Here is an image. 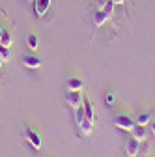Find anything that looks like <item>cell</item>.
Masks as SVG:
<instances>
[{
  "label": "cell",
  "mask_w": 155,
  "mask_h": 157,
  "mask_svg": "<svg viewBox=\"0 0 155 157\" xmlns=\"http://www.w3.org/2000/svg\"><path fill=\"white\" fill-rule=\"evenodd\" d=\"M51 10V0H36L34 2V11L37 17H43Z\"/></svg>",
  "instance_id": "obj_5"
},
{
  "label": "cell",
  "mask_w": 155,
  "mask_h": 157,
  "mask_svg": "<svg viewBox=\"0 0 155 157\" xmlns=\"http://www.w3.org/2000/svg\"><path fill=\"white\" fill-rule=\"evenodd\" d=\"M138 150H140V140H137L134 136H129V139L125 140V153H127V157H137Z\"/></svg>",
  "instance_id": "obj_4"
},
{
  "label": "cell",
  "mask_w": 155,
  "mask_h": 157,
  "mask_svg": "<svg viewBox=\"0 0 155 157\" xmlns=\"http://www.w3.org/2000/svg\"><path fill=\"white\" fill-rule=\"evenodd\" d=\"M11 43H13V37H11V34L9 32H6L4 30V34H2V39H0V45H4V47H11Z\"/></svg>",
  "instance_id": "obj_14"
},
{
  "label": "cell",
  "mask_w": 155,
  "mask_h": 157,
  "mask_svg": "<svg viewBox=\"0 0 155 157\" xmlns=\"http://www.w3.org/2000/svg\"><path fill=\"white\" fill-rule=\"evenodd\" d=\"M26 39H28V47H30L32 51H36L37 45H40V39H37V36H36V34H30Z\"/></svg>",
  "instance_id": "obj_15"
},
{
  "label": "cell",
  "mask_w": 155,
  "mask_h": 157,
  "mask_svg": "<svg viewBox=\"0 0 155 157\" xmlns=\"http://www.w3.org/2000/svg\"><path fill=\"white\" fill-rule=\"evenodd\" d=\"M114 125L118 127V129H123V131L131 133V129L137 125V122H134L131 116H127V114H116L114 116Z\"/></svg>",
  "instance_id": "obj_1"
},
{
  "label": "cell",
  "mask_w": 155,
  "mask_h": 157,
  "mask_svg": "<svg viewBox=\"0 0 155 157\" xmlns=\"http://www.w3.org/2000/svg\"><path fill=\"white\" fill-rule=\"evenodd\" d=\"M151 114L149 112H142V114H138L137 118H134V122H137L138 125H148V124H151Z\"/></svg>",
  "instance_id": "obj_11"
},
{
  "label": "cell",
  "mask_w": 155,
  "mask_h": 157,
  "mask_svg": "<svg viewBox=\"0 0 155 157\" xmlns=\"http://www.w3.org/2000/svg\"><path fill=\"white\" fill-rule=\"evenodd\" d=\"M108 2L110 0H95V6H97V10H105Z\"/></svg>",
  "instance_id": "obj_19"
},
{
  "label": "cell",
  "mask_w": 155,
  "mask_h": 157,
  "mask_svg": "<svg viewBox=\"0 0 155 157\" xmlns=\"http://www.w3.org/2000/svg\"><path fill=\"white\" fill-rule=\"evenodd\" d=\"M112 2H114V4H123L125 0H112Z\"/></svg>",
  "instance_id": "obj_21"
},
{
  "label": "cell",
  "mask_w": 155,
  "mask_h": 157,
  "mask_svg": "<svg viewBox=\"0 0 155 157\" xmlns=\"http://www.w3.org/2000/svg\"><path fill=\"white\" fill-rule=\"evenodd\" d=\"M93 124H95V122H92V120H88V118H84V120H82V124L79 125V129H81V135H90V133L93 131Z\"/></svg>",
  "instance_id": "obj_10"
},
{
  "label": "cell",
  "mask_w": 155,
  "mask_h": 157,
  "mask_svg": "<svg viewBox=\"0 0 155 157\" xmlns=\"http://www.w3.org/2000/svg\"><path fill=\"white\" fill-rule=\"evenodd\" d=\"M23 64H25V67H28V69H37V67L41 66V58L36 56V54H26V56L23 58Z\"/></svg>",
  "instance_id": "obj_6"
},
{
  "label": "cell",
  "mask_w": 155,
  "mask_h": 157,
  "mask_svg": "<svg viewBox=\"0 0 155 157\" xmlns=\"http://www.w3.org/2000/svg\"><path fill=\"white\" fill-rule=\"evenodd\" d=\"M66 88L67 90H82V81H81V78H77V77H73V78L67 81Z\"/></svg>",
  "instance_id": "obj_12"
},
{
  "label": "cell",
  "mask_w": 155,
  "mask_h": 157,
  "mask_svg": "<svg viewBox=\"0 0 155 157\" xmlns=\"http://www.w3.org/2000/svg\"><path fill=\"white\" fill-rule=\"evenodd\" d=\"M108 19H110V15L107 13V11H103V10H97V11H95V15H93V25L95 26H103L107 21H108Z\"/></svg>",
  "instance_id": "obj_8"
},
{
  "label": "cell",
  "mask_w": 155,
  "mask_h": 157,
  "mask_svg": "<svg viewBox=\"0 0 155 157\" xmlns=\"http://www.w3.org/2000/svg\"><path fill=\"white\" fill-rule=\"evenodd\" d=\"M82 107H84L86 118H88V120H92V122H95V114H93V105H92V101H90V99H84V101H82Z\"/></svg>",
  "instance_id": "obj_9"
},
{
  "label": "cell",
  "mask_w": 155,
  "mask_h": 157,
  "mask_svg": "<svg viewBox=\"0 0 155 157\" xmlns=\"http://www.w3.org/2000/svg\"><path fill=\"white\" fill-rule=\"evenodd\" d=\"M105 103H107V105H108V107H112V105H114V103H116V97H114V94H112V92H110V94H107V95H105Z\"/></svg>",
  "instance_id": "obj_18"
},
{
  "label": "cell",
  "mask_w": 155,
  "mask_h": 157,
  "mask_svg": "<svg viewBox=\"0 0 155 157\" xmlns=\"http://www.w3.org/2000/svg\"><path fill=\"white\" fill-rule=\"evenodd\" d=\"M82 90H67L66 92V103L71 107V109H77V107H81L82 105Z\"/></svg>",
  "instance_id": "obj_2"
},
{
  "label": "cell",
  "mask_w": 155,
  "mask_h": 157,
  "mask_svg": "<svg viewBox=\"0 0 155 157\" xmlns=\"http://www.w3.org/2000/svg\"><path fill=\"white\" fill-rule=\"evenodd\" d=\"M0 56L4 58V62H8L9 58H11V54H9V49H8V47H4V45H0Z\"/></svg>",
  "instance_id": "obj_16"
},
{
  "label": "cell",
  "mask_w": 155,
  "mask_h": 157,
  "mask_svg": "<svg viewBox=\"0 0 155 157\" xmlns=\"http://www.w3.org/2000/svg\"><path fill=\"white\" fill-rule=\"evenodd\" d=\"M2 64H4V58H2V56H0V67H2Z\"/></svg>",
  "instance_id": "obj_22"
},
{
  "label": "cell",
  "mask_w": 155,
  "mask_h": 157,
  "mask_svg": "<svg viewBox=\"0 0 155 157\" xmlns=\"http://www.w3.org/2000/svg\"><path fill=\"white\" fill-rule=\"evenodd\" d=\"M151 133L155 135V120H151Z\"/></svg>",
  "instance_id": "obj_20"
},
{
  "label": "cell",
  "mask_w": 155,
  "mask_h": 157,
  "mask_svg": "<svg viewBox=\"0 0 155 157\" xmlns=\"http://www.w3.org/2000/svg\"><path fill=\"white\" fill-rule=\"evenodd\" d=\"M138 155H140V157H149V144H140Z\"/></svg>",
  "instance_id": "obj_17"
},
{
  "label": "cell",
  "mask_w": 155,
  "mask_h": 157,
  "mask_svg": "<svg viewBox=\"0 0 155 157\" xmlns=\"http://www.w3.org/2000/svg\"><path fill=\"white\" fill-rule=\"evenodd\" d=\"M131 136H134L137 140H140V142H144L146 140V136H148V131H146V125H134L133 129H131Z\"/></svg>",
  "instance_id": "obj_7"
},
{
  "label": "cell",
  "mask_w": 155,
  "mask_h": 157,
  "mask_svg": "<svg viewBox=\"0 0 155 157\" xmlns=\"http://www.w3.org/2000/svg\"><path fill=\"white\" fill-rule=\"evenodd\" d=\"M25 136L28 139V142H30V146L34 148V150H41V136L37 135V131L34 129V127H25Z\"/></svg>",
  "instance_id": "obj_3"
},
{
  "label": "cell",
  "mask_w": 155,
  "mask_h": 157,
  "mask_svg": "<svg viewBox=\"0 0 155 157\" xmlns=\"http://www.w3.org/2000/svg\"><path fill=\"white\" fill-rule=\"evenodd\" d=\"M2 34H4V30H2V28H0V39H2Z\"/></svg>",
  "instance_id": "obj_23"
},
{
  "label": "cell",
  "mask_w": 155,
  "mask_h": 157,
  "mask_svg": "<svg viewBox=\"0 0 155 157\" xmlns=\"http://www.w3.org/2000/svg\"><path fill=\"white\" fill-rule=\"evenodd\" d=\"M73 110H75V122H77V125H81V124H82V120L86 118V114H84V107L81 105V107L73 109Z\"/></svg>",
  "instance_id": "obj_13"
}]
</instances>
